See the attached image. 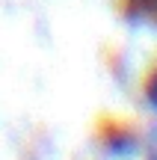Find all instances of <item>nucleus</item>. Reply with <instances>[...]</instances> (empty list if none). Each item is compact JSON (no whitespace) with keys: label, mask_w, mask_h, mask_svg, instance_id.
I'll list each match as a JSON object with an SVG mask.
<instances>
[{"label":"nucleus","mask_w":157,"mask_h":160,"mask_svg":"<svg viewBox=\"0 0 157 160\" xmlns=\"http://www.w3.org/2000/svg\"><path fill=\"white\" fill-rule=\"evenodd\" d=\"M142 92H145V101H148V107L157 113V65L151 71H148V77H145V86H142Z\"/></svg>","instance_id":"obj_1"},{"label":"nucleus","mask_w":157,"mask_h":160,"mask_svg":"<svg viewBox=\"0 0 157 160\" xmlns=\"http://www.w3.org/2000/svg\"><path fill=\"white\" fill-rule=\"evenodd\" d=\"M145 160H157V137L148 142V157H145Z\"/></svg>","instance_id":"obj_2"}]
</instances>
